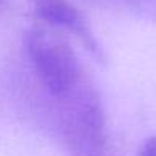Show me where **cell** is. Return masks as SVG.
<instances>
[{
  "label": "cell",
  "mask_w": 156,
  "mask_h": 156,
  "mask_svg": "<svg viewBox=\"0 0 156 156\" xmlns=\"http://www.w3.org/2000/svg\"><path fill=\"white\" fill-rule=\"evenodd\" d=\"M0 2H2V0H0Z\"/></svg>",
  "instance_id": "6"
},
{
  "label": "cell",
  "mask_w": 156,
  "mask_h": 156,
  "mask_svg": "<svg viewBox=\"0 0 156 156\" xmlns=\"http://www.w3.org/2000/svg\"><path fill=\"white\" fill-rule=\"evenodd\" d=\"M131 10H134L143 19L156 22V0H126Z\"/></svg>",
  "instance_id": "4"
},
{
  "label": "cell",
  "mask_w": 156,
  "mask_h": 156,
  "mask_svg": "<svg viewBox=\"0 0 156 156\" xmlns=\"http://www.w3.org/2000/svg\"><path fill=\"white\" fill-rule=\"evenodd\" d=\"M138 156H156V134L143 141Z\"/></svg>",
  "instance_id": "5"
},
{
  "label": "cell",
  "mask_w": 156,
  "mask_h": 156,
  "mask_svg": "<svg viewBox=\"0 0 156 156\" xmlns=\"http://www.w3.org/2000/svg\"><path fill=\"white\" fill-rule=\"evenodd\" d=\"M25 52L39 84L52 104L69 98L91 81L66 34L52 27L39 24L29 29Z\"/></svg>",
  "instance_id": "1"
},
{
  "label": "cell",
  "mask_w": 156,
  "mask_h": 156,
  "mask_svg": "<svg viewBox=\"0 0 156 156\" xmlns=\"http://www.w3.org/2000/svg\"><path fill=\"white\" fill-rule=\"evenodd\" d=\"M52 106L59 139L72 156H104L108 148L106 112L91 81Z\"/></svg>",
  "instance_id": "2"
},
{
  "label": "cell",
  "mask_w": 156,
  "mask_h": 156,
  "mask_svg": "<svg viewBox=\"0 0 156 156\" xmlns=\"http://www.w3.org/2000/svg\"><path fill=\"white\" fill-rule=\"evenodd\" d=\"M34 14L41 24L66 35L76 37L91 54L99 55V47L86 17L69 0H32Z\"/></svg>",
  "instance_id": "3"
}]
</instances>
